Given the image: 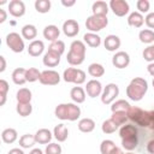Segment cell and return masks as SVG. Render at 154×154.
<instances>
[{"label":"cell","instance_id":"obj_1","mask_svg":"<svg viewBox=\"0 0 154 154\" xmlns=\"http://www.w3.org/2000/svg\"><path fill=\"white\" fill-rule=\"evenodd\" d=\"M148 90V82L142 77H135L126 87V95L132 101H140Z\"/></svg>","mask_w":154,"mask_h":154},{"label":"cell","instance_id":"obj_2","mask_svg":"<svg viewBox=\"0 0 154 154\" xmlns=\"http://www.w3.org/2000/svg\"><path fill=\"white\" fill-rule=\"evenodd\" d=\"M54 114L58 119L75 122L81 116V108L75 103H59L54 109Z\"/></svg>","mask_w":154,"mask_h":154},{"label":"cell","instance_id":"obj_3","mask_svg":"<svg viewBox=\"0 0 154 154\" xmlns=\"http://www.w3.org/2000/svg\"><path fill=\"white\" fill-rule=\"evenodd\" d=\"M85 45L83 41L79 40H75L71 46H70V51L66 55V60L70 65H81L84 61L85 58Z\"/></svg>","mask_w":154,"mask_h":154},{"label":"cell","instance_id":"obj_4","mask_svg":"<svg viewBox=\"0 0 154 154\" xmlns=\"http://www.w3.org/2000/svg\"><path fill=\"white\" fill-rule=\"evenodd\" d=\"M126 114H128V118L135 122L136 124L143 128L149 126V111H143L140 107H131Z\"/></svg>","mask_w":154,"mask_h":154},{"label":"cell","instance_id":"obj_5","mask_svg":"<svg viewBox=\"0 0 154 154\" xmlns=\"http://www.w3.org/2000/svg\"><path fill=\"white\" fill-rule=\"evenodd\" d=\"M108 19L107 16H99V14H91L85 20V28L89 30V32H95L102 30L105 26H107Z\"/></svg>","mask_w":154,"mask_h":154},{"label":"cell","instance_id":"obj_6","mask_svg":"<svg viewBox=\"0 0 154 154\" xmlns=\"http://www.w3.org/2000/svg\"><path fill=\"white\" fill-rule=\"evenodd\" d=\"M63 78L67 83H75V84H82L85 82V72L81 69L75 67H67L64 70Z\"/></svg>","mask_w":154,"mask_h":154},{"label":"cell","instance_id":"obj_7","mask_svg":"<svg viewBox=\"0 0 154 154\" xmlns=\"http://www.w3.org/2000/svg\"><path fill=\"white\" fill-rule=\"evenodd\" d=\"M6 45L14 53H20L24 49V41H23L22 36L18 32H10V34H7V36H6Z\"/></svg>","mask_w":154,"mask_h":154},{"label":"cell","instance_id":"obj_8","mask_svg":"<svg viewBox=\"0 0 154 154\" xmlns=\"http://www.w3.org/2000/svg\"><path fill=\"white\" fill-rule=\"evenodd\" d=\"M118 95H119V87L114 83H108L102 90L101 101L105 105H109L116 100V97Z\"/></svg>","mask_w":154,"mask_h":154},{"label":"cell","instance_id":"obj_9","mask_svg":"<svg viewBox=\"0 0 154 154\" xmlns=\"http://www.w3.org/2000/svg\"><path fill=\"white\" fill-rule=\"evenodd\" d=\"M40 83L45 85H55L60 82V75L54 70H45L41 72Z\"/></svg>","mask_w":154,"mask_h":154},{"label":"cell","instance_id":"obj_10","mask_svg":"<svg viewBox=\"0 0 154 154\" xmlns=\"http://www.w3.org/2000/svg\"><path fill=\"white\" fill-rule=\"evenodd\" d=\"M109 8L113 11V13L118 17H123L129 13L130 6L125 0H111L109 1Z\"/></svg>","mask_w":154,"mask_h":154},{"label":"cell","instance_id":"obj_11","mask_svg":"<svg viewBox=\"0 0 154 154\" xmlns=\"http://www.w3.org/2000/svg\"><path fill=\"white\" fill-rule=\"evenodd\" d=\"M112 64L117 69H125L130 64V55L124 51H119L112 57Z\"/></svg>","mask_w":154,"mask_h":154},{"label":"cell","instance_id":"obj_12","mask_svg":"<svg viewBox=\"0 0 154 154\" xmlns=\"http://www.w3.org/2000/svg\"><path fill=\"white\" fill-rule=\"evenodd\" d=\"M63 32L67 37H73L79 32V24L75 19H66L63 23Z\"/></svg>","mask_w":154,"mask_h":154},{"label":"cell","instance_id":"obj_13","mask_svg":"<svg viewBox=\"0 0 154 154\" xmlns=\"http://www.w3.org/2000/svg\"><path fill=\"white\" fill-rule=\"evenodd\" d=\"M102 85L97 79H90L89 82H87L85 85V93L88 94V96L90 97H96L99 95L102 94Z\"/></svg>","mask_w":154,"mask_h":154},{"label":"cell","instance_id":"obj_14","mask_svg":"<svg viewBox=\"0 0 154 154\" xmlns=\"http://www.w3.org/2000/svg\"><path fill=\"white\" fill-rule=\"evenodd\" d=\"M8 11L13 17H22L25 13V5L22 0H12L8 4Z\"/></svg>","mask_w":154,"mask_h":154},{"label":"cell","instance_id":"obj_15","mask_svg":"<svg viewBox=\"0 0 154 154\" xmlns=\"http://www.w3.org/2000/svg\"><path fill=\"white\" fill-rule=\"evenodd\" d=\"M42 61H43V65L47 66V67H54L57 65H59L60 63V55L54 53V52H51V51H47L42 58Z\"/></svg>","mask_w":154,"mask_h":154},{"label":"cell","instance_id":"obj_16","mask_svg":"<svg viewBox=\"0 0 154 154\" xmlns=\"http://www.w3.org/2000/svg\"><path fill=\"white\" fill-rule=\"evenodd\" d=\"M59 35H60V30L57 25L54 24H51V25H47L45 29H43V36L46 40L51 41V42H54L59 38Z\"/></svg>","mask_w":154,"mask_h":154},{"label":"cell","instance_id":"obj_17","mask_svg":"<svg viewBox=\"0 0 154 154\" xmlns=\"http://www.w3.org/2000/svg\"><path fill=\"white\" fill-rule=\"evenodd\" d=\"M120 38L117 35H108L106 36L105 41H103V46L107 51L109 52H114L120 47Z\"/></svg>","mask_w":154,"mask_h":154},{"label":"cell","instance_id":"obj_18","mask_svg":"<svg viewBox=\"0 0 154 154\" xmlns=\"http://www.w3.org/2000/svg\"><path fill=\"white\" fill-rule=\"evenodd\" d=\"M45 51V45L41 40H34L29 43L28 47V53L31 57H38L40 54H42V52Z\"/></svg>","mask_w":154,"mask_h":154},{"label":"cell","instance_id":"obj_19","mask_svg":"<svg viewBox=\"0 0 154 154\" xmlns=\"http://www.w3.org/2000/svg\"><path fill=\"white\" fill-rule=\"evenodd\" d=\"M35 136V141L40 144H47L51 142L52 140V132L48 130V129H40L36 131V134L34 135Z\"/></svg>","mask_w":154,"mask_h":154},{"label":"cell","instance_id":"obj_20","mask_svg":"<svg viewBox=\"0 0 154 154\" xmlns=\"http://www.w3.org/2000/svg\"><path fill=\"white\" fill-rule=\"evenodd\" d=\"M144 23V17L142 16V13L137 12V11H134L129 14L128 17V24L130 26H134V28H140L142 26Z\"/></svg>","mask_w":154,"mask_h":154},{"label":"cell","instance_id":"obj_21","mask_svg":"<svg viewBox=\"0 0 154 154\" xmlns=\"http://www.w3.org/2000/svg\"><path fill=\"white\" fill-rule=\"evenodd\" d=\"M53 135L58 142H64L69 136V130L64 124H58L53 129Z\"/></svg>","mask_w":154,"mask_h":154},{"label":"cell","instance_id":"obj_22","mask_svg":"<svg viewBox=\"0 0 154 154\" xmlns=\"http://www.w3.org/2000/svg\"><path fill=\"white\" fill-rule=\"evenodd\" d=\"M119 136L122 137V140L124 138H130V137H136L137 136V129L135 128V125L131 124H125L120 128L119 130Z\"/></svg>","mask_w":154,"mask_h":154},{"label":"cell","instance_id":"obj_23","mask_svg":"<svg viewBox=\"0 0 154 154\" xmlns=\"http://www.w3.org/2000/svg\"><path fill=\"white\" fill-rule=\"evenodd\" d=\"M25 73H26V70L23 69V67L14 69L13 72H12V81H13V83L14 84H18V85H23L26 82Z\"/></svg>","mask_w":154,"mask_h":154},{"label":"cell","instance_id":"obj_24","mask_svg":"<svg viewBox=\"0 0 154 154\" xmlns=\"http://www.w3.org/2000/svg\"><path fill=\"white\" fill-rule=\"evenodd\" d=\"M83 40L89 47H93V48H96L101 45V37L95 32H85L83 36Z\"/></svg>","mask_w":154,"mask_h":154},{"label":"cell","instance_id":"obj_25","mask_svg":"<svg viewBox=\"0 0 154 154\" xmlns=\"http://www.w3.org/2000/svg\"><path fill=\"white\" fill-rule=\"evenodd\" d=\"M70 96L76 103H82L85 100V90L82 87H73L70 91Z\"/></svg>","mask_w":154,"mask_h":154},{"label":"cell","instance_id":"obj_26","mask_svg":"<svg viewBox=\"0 0 154 154\" xmlns=\"http://www.w3.org/2000/svg\"><path fill=\"white\" fill-rule=\"evenodd\" d=\"M108 7L109 5H107L105 1L102 0H99V1H95L91 6V10H93V14H99V16H107V12H108Z\"/></svg>","mask_w":154,"mask_h":154},{"label":"cell","instance_id":"obj_27","mask_svg":"<svg viewBox=\"0 0 154 154\" xmlns=\"http://www.w3.org/2000/svg\"><path fill=\"white\" fill-rule=\"evenodd\" d=\"M95 129V122L91 118H83L78 122V130L82 132H91Z\"/></svg>","mask_w":154,"mask_h":154},{"label":"cell","instance_id":"obj_28","mask_svg":"<svg viewBox=\"0 0 154 154\" xmlns=\"http://www.w3.org/2000/svg\"><path fill=\"white\" fill-rule=\"evenodd\" d=\"M16 99H17L18 103H30L31 91L28 88H20L16 94Z\"/></svg>","mask_w":154,"mask_h":154},{"label":"cell","instance_id":"obj_29","mask_svg":"<svg viewBox=\"0 0 154 154\" xmlns=\"http://www.w3.org/2000/svg\"><path fill=\"white\" fill-rule=\"evenodd\" d=\"M37 35V29L35 25L32 24H25L23 28H22V36L26 40H32L36 37Z\"/></svg>","mask_w":154,"mask_h":154},{"label":"cell","instance_id":"obj_30","mask_svg":"<svg viewBox=\"0 0 154 154\" xmlns=\"http://www.w3.org/2000/svg\"><path fill=\"white\" fill-rule=\"evenodd\" d=\"M17 137H18V134H17V131L14 130V129H12V128H7V129H5L2 132H1V138H2V141L5 142V143H13L16 140H17Z\"/></svg>","mask_w":154,"mask_h":154},{"label":"cell","instance_id":"obj_31","mask_svg":"<svg viewBox=\"0 0 154 154\" xmlns=\"http://www.w3.org/2000/svg\"><path fill=\"white\" fill-rule=\"evenodd\" d=\"M130 108H131L130 103H129L126 100H123V99L117 100V101L113 102V105L111 106L112 112H126V113H128V111H129Z\"/></svg>","mask_w":154,"mask_h":154},{"label":"cell","instance_id":"obj_32","mask_svg":"<svg viewBox=\"0 0 154 154\" xmlns=\"http://www.w3.org/2000/svg\"><path fill=\"white\" fill-rule=\"evenodd\" d=\"M88 73L91 76V77H101L105 75V67L101 65V64H97V63H93L89 65L88 67Z\"/></svg>","mask_w":154,"mask_h":154},{"label":"cell","instance_id":"obj_33","mask_svg":"<svg viewBox=\"0 0 154 154\" xmlns=\"http://www.w3.org/2000/svg\"><path fill=\"white\" fill-rule=\"evenodd\" d=\"M35 143H36L35 136H34V135H30V134H25V135H23V136L19 138V146H20L22 148L29 149V148H31Z\"/></svg>","mask_w":154,"mask_h":154},{"label":"cell","instance_id":"obj_34","mask_svg":"<svg viewBox=\"0 0 154 154\" xmlns=\"http://www.w3.org/2000/svg\"><path fill=\"white\" fill-rule=\"evenodd\" d=\"M138 38L143 43H152L154 42V31L150 29H143L140 31Z\"/></svg>","mask_w":154,"mask_h":154},{"label":"cell","instance_id":"obj_35","mask_svg":"<svg viewBox=\"0 0 154 154\" xmlns=\"http://www.w3.org/2000/svg\"><path fill=\"white\" fill-rule=\"evenodd\" d=\"M51 1L49 0H36L35 1V8L40 13H47L51 10Z\"/></svg>","mask_w":154,"mask_h":154},{"label":"cell","instance_id":"obj_36","mask_svg":"<svg viewBox=\"0 0 154 154\" xmlns=\"http://www.w3.org/2000/svg\"><path fill=\"white\" fill-rule=\"evenodd\" d=\"M48 51L51 52H54L59 55H61L64 52H65V43L61 41V40H57L54 42H51L49 47H48Z\"/></svg>","mask_w":154,"mask_h":154},{"label":"cell","instance_id":"obj_37","mask_svg":"<svg viewBox=\"0 0 154 154\" xmlns=\"http://www.w3.org/2000/svg\"><path fill=\"white\" fill-rule=\"evenodd\" d=\"M16 111L20 117H28L32 112V106L30 103H17Z\"/></svg>","mask_w":154,"mask_h":154},{"label":"cell","instance_id":"obj_38","mask_svg":"<svg viewBox=\"0 0 154 154\" xmlns=\"http://www.w3.org/2000/svg\"><path fill=\"white\" fill-rule=\"evenodd\" d=\"M111 119L119 126V125H123L126 123V120L129 119L128 118V114L126 112H112V116H111Z\"/></svg>","mask_w":154,"mask_h":154},{"label":"cell","instance_id":"obj_39","mask_svg":"<svg viewBox=\"0 0 154 154\" xmlns=\"http://www.w3.org/2000/svg\"><path fill=\"white\" fill-rule=\"evenodd\" d=\"M101 129H102V132H105V134H113L118 129V125L109 118V119H107L102 123Z\"/></svg>","mask_w":154,"mask_h":154},{"label":"cell","instance_id":"obj_40","mask_svg":"<svg viewBox=\"0 0 154 154\" xmlns=\"http://www.w3.org/2000/svg\"><path fill=\"white\" fill-rule=\"evenodd\" d=\"M137 143H138V138L137 136L136 137H130V138H124L122 140V146L124 149L126 150H134L136 147H137Z\"/></svg>","mask_w":154,"mask_h":154},{"label":"cell","instance_id":"obj_41","mask_svg":"<svg viewBox=\"0 0 154 154\" xmlns=\"http://www.w3.org/2000/svg\"><path fill=\"white\" fill-rule=\"evenodd\" d=\"M116 148V144L111 140H103L100 144V152L101 154H111V152Z\"/></svg>","mask_w":154,"mask_h":154},{"label":"cell","instance_id":"obj_42","mask_svg":"<svg viewBox=\"0 0 154 154\" xmlns=\"http://www.w3.org/2000/svg\"><path fill=\"white\" fill-rule=\"evenodd\" d=\"M40 77H41V72L36 67H30L26 70V73H25L26 82H35L40 79Z\"/></svg>","mask_w":154,"mask_h":154},{"label":"cell","instance_id":"obj_43","mask_svg":"<svg viewBox=\"0 0 154 154\" xmlns=\"http://www.w3.org/2000/svg\"><path fill=\"white\" fill-rule=\"evenodd\" d=\"M8 91V83L5 79H0V106H4L6 102V95Z\"/></svg>","mask_w":154,"mask_h":154},{"label":"cell","instance_id":"obj_44","mask_svg":"<svg viewBox=\"0 0 154 154\" xmlns=\"http://www.w3.org/2000/svg\"><path fill=\"white\" fill-rule=\"evenodd\" d=\"M45 154H61V147L58 143H49L45 149Z\"/></svg>","mask_w":154,"mask_h":154},{"label":"cell","instance_id":"obj_45","mask_svg":"<svg viewBox=\"0 0 154 154\" xmlns=\"http://www.w3.org/2000/svg\"><path fill=\"white\" fill-rule=\"evenodd\" d=\"M136 7H137V10H138L140 13H146V12L149 11L150 2H149L148 0H137Z\"/></svg>","mask_w":154,"mask_h":154},{"label":"cell","instance_id":"obj_46","mask_svg":"<svg viewBox=\"0 0 154 154\" xmlns=\"http://www.w3.org/2000/svg\"><path fill=\"white\" fill-rule=\"evenodd\" d=\"M143 58H144V60H147L149 63L154 61V47L153 46H148L143 51Z\"/></svg>","mask_w":154,"mask_h":154},{"label":"cell","instance_id":"obj_47","mask_svg":"<svg viewBox=\"0 0 154 154\" xmlns=\"http://www.w3.org/2000/svg\"><path fill=\"white\" fill-rule=\"evenodd\" d=\"M144 22H146V24H147L148 28L154 29V12H149V13L146 16Z\"/></svg>","mask_w":154,"mask_h":154},{"label":"cell","instance_id":"obj_48","mask_svg":"<svg viewBox=\"0 0 154 154\" xmlns=\"http://www.w3.org/2000/svg\"><path fill=\"white\" fill-rule=\"evenodd\" d=\"M149 129L154 130V111H149Z\"/></svg>","mask_w":154,"mask_h":154},{"label":"cell","instance_id":"obj_49","mask_svg":"<svg viewBox=\"0 0 154 154\" xmlns=\"http://www.w3.org/2000/svg\"><path fill=\"white\" fill-rule=\"evenodd\" d=\"M147 150L149 154H154V140H150L147 143Z\"/></svg>","mask_w":154,"mask_h":154},{"label":"cell","instance_id":"obj_50","mask_svg":"<svg viewBox=\"0 0 154 154\" xmlns=\"http://www.w3.org/2000/svg\"><path fill=\"white\" fill-rule=\"evenodd\" d=\"M61 4L65 6V7H70V6H73L75 4H76V1L75 0H61Z\"/></svg>","mask_w":154,"mask_h":154},{"label":"cell","instance_id":"obj_51","mask_svg":"<svg viewBox=\"0 0 154 154\" xmlns=\"http://www.w3.org/2000/svg\"><path fill=\"white\" fill-rule=\"evenodd\" d=\"M6 17H7L6 11L2 10V8H0V23H4V22L6 20Z\"/></svg>","mask_w":154,"mask_h":154},{"label":"cell","instance_id":"obj_52","mask_svg":"<svg viewBox=\"0 0 154 154\" xmlns=\"http://www.w3.org/2000/svg\"><path fill=\"white\" fill-rule=\"evenodd\" d=\"M0 63H1V66H0V72H4L5 69H6V61H5V58L1 55L0 57Z\"/></svg>","mask_w":154,"mask_h":154},{"label":"cell","instance_id":"obj_53","mask_svg":"<svg viewBox=\"0 0 154 154\" xmlns=\"http://www.w3.org/2000/svg\"><path fill=\"white\" fill-rule=\"evenodd\" d=\"M7 154H24V152L22 149H19V148H12Z\"/></svg>","mask_w":154,"mask_h":154},{"label":"cell","instance_id":"obj_54","mask_svg":"<svg viewBox=\"0 0 154 154\" xmlns=\"http://www.w3.org/2000/svg\"><path fill=\"white\" fill-rule=\"evenodd\" d=\"M147 70H148V72H149L152 76H154V63H150V64L147 66Z\"/></svg>","mask_w":154,"mask_h":154},{"label":"cell","instance_id":"obj_55","mask_svg":"<svg viewBox=\"0 0 154 154\" xmlns=\"http://www.w3.org/2000/svg\"><path fill=\"white\" fill-rule=\"evenodd\" d=\"M111 154H124V153L122 152V149H120L119 147H117V146H116V148L111 152Z\"/></svg>","mask_w":154,"mask_h":154},{"label":"cell","instance_id":"obj_56","mask_svg":"<svg viewBox=\"0 0 154 154\" xmlns=\"http://www.w3.org/2000/svg\"><path fill=\"white\" fill-rule=\"evenodd\" d=\"M29 154H43V152L40 148H34V149H31V152Z\"/></svg>","mask_w":154,"mask_h":154},{"label":"cell","instance_id":"obj_57","mask_svg":"<svg viewBox=\"0 0 154 154\" xmlns=\"http://www.w3.org/2000/svg\"><path fill=\"white\" fill-rule=\"evenodd\" d=\"M125 154H134V153H131V152H129V153H125Z\"/></svg>","mask_w":154,"mask_h":154},{"label":"cell","instance_id":"obj_58","mask_svg":"<svg viewBox=\"0 0 154 154\" xmlns=\"http://www.w3.org/2000/svg\"><path fill=\"white\" fill-rule=\"evenodd\" d=\"M152 84H153V87H154V78H153V82H152Z\"/></svg>","mask_w":154,"mask_h":154},{"label":"cell","instance_id":"obj_59","mask_svg":"<svg viewBox=\"0 0 154 154\" xmlns=\"http://www.w3.org/2000/svg\"><path fill=\"white\" fill-rule=\"evenodd\" d=\"M153 47H154V45H153Z\"/></svg>","mask_w":154,"mask_h":154}]
</instances>
